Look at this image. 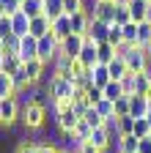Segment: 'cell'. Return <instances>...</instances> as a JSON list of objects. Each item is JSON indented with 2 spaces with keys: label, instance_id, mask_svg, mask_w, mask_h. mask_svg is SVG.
Returning a JSON list of instances; mask_svg holds the SVG:
<instances>
[{
  "label": "cell",
  "instance_id": "7c38bea8",
  "mask_svg": "<svg viewBox=\"0 0 151 153\" xmlns=\"http://www.w3.org/2000/svg\"><path fill=\"white\" fill-rule=\"evenodd\" d=\"M93 11H96V19H102V22L113 25V22H116L118 3H116V0H107V3H96V6H93Z\"/></svg>",
  "mask_w": 151,
  "mask_h": 153
},
{
  "label": "cell",
  "instance_id": "7dc6e473",
  "mask_svg": "<svg viewBox=\"0 0 151 153\" xmlns=\"http://www.w3.org/2000/svg\"><path fill=\"white\" fill-rule=\"evenodd\" d=\"M80 153H102V150H99V148H93L91 142H85V145L80 148Z\"/></svg>",
  "mask_w": 151,
  "mask_h": 153
},
{
  "label": "cell",
  "instance_id": "2e32d148",
  "mask_svg": "<svg viewBox=\"0 0 151 153\" xmlns=\"http://www.w3.org/2000/svg\"><path fill=\"white\" fill-rule=\"evenodd\" d=\"M52 36L55 38H58V41H63V38H69L71 36V16H58V19H55V22H52Z\"/></svg>",
  "mask_w": 151,
  "mask_h": 153
},
{
  "label": "cell",
  "instance_id": "44dd1931",
  "mask_svg": "<svg viewBox=\"0 0 151 153\" xmlns=\"http://www.w3.org/2000/svg\"><path fill=\"white\" fill-rule=\"evenodd\" d=\"M88 27H91V16L85 11L80 14H74L71 16V33H77V36H88Z\"/></svg>",
  "mask_w": 151,
  "mask_h": 153
},
{
  "label": "cell",
  "instance_id": "ac0fdd59",
  "mask_svg": "<svg viewBox=\"0 0 151 153\" xmlns=\"http://www.w3.org/2000/svg\"><path fill=\"white\" fill-rule=\"evenodd\" d=\"M88 142H91L93 148H99L102 153L113 148V140H110V134L104 131V126H102V128H93V134H91V140H88Z\"/></svg>",
  "mask_w": 151,
  "mask_h": 153
},
{
  "label": "cell",
  "instance_id": "f5cc1de1",
  "mask_svg": "<svg viewBox=\"0 0 151 153\" xmlns=\"http://www.w3.org/2000/svg\"><path fill=\"white\" fill-rule=\"evenodd\" d=\"M0 128H3V115H0Z\"/></svg>",
  "mask_w": 151,
  "mask_h": 153
},
{
  "label": "cell",
  "instance_id": "d6986e66",
  "mask_svg": "<svg viewBox=\"0 0 151 153\" xmlns=\"http://www.w3.org/2000/svg\"><path fill=\"white\" fill-rule=\"evenodd\" d=\"M129 14H132V22H146V14H148V0H129Z\"/></svg>",
  "mask_w": 151,
  "mask_h": 153
},
{
  "label": "cell",
  "instance_id": "816d5d0a",
  "mask_svg": "<svg viewBox=\"0 0 151 153\" xmlns=\"http://www.w3.org/2000/svg\"><path fill=\"white\" fill-rule=\"evenodd\" d=\"M146 120H148V126H151V109H148V115H146Z\"/></svg>",
  "mask_w": 151,
  "mask_h": 153
},
{
  "label": "cell",
  "instance_id": "8992f818",
  "mask_svg": "<svg viewBox=\"0 0 151 153\" xmlns=\"http://www.w3.org/2000/svg\"><path fill=\"white\" fill-rule=\"evenodd\" d=\"M55 145H58L63 153H80V148H83L85 142H83L74 131H58V142H55Z\"/></svg>",
  "mask_w": 151,
  "mask_h": 153
},
{
  "label": "cell",
  "instance_id": "4fadbf2b",
  "mask_svg": "<svg viewBox=\"0 0 151 153\" xmlns=\"http://www.w3.org/2000/svg\"><path fill=\"white\" fill-rule=\"evenodd\" d=\"M77 60L85 66V68H93L99 63V44H93V41H85V47H83V52H80V57Z\"/></svg>",
  "mask_w": 151,
  "mask_h": 153
},
{
  "label": "cell",
  "instance_id": "f6af8a7d",
  "mask_svg": "<svg viewBox=\"0 0 151 153\" xmlns=\"http://www.w3.org/2000/svg\"><path fill=\"white\" fill-rule=\"evenodd\" d=\"M39 153H61V148L55 142H39Z\"/></svg>",
  "mask_w": 151,
  "mask_h": 153
},
{
  "label": "cell",
  "instance_id": "6da1fadb",
  "mask_svg": "<svg viewBox=\"0 0 151 153\" xmlns=\"http://www.w3.org/2000/svg\"><path fill=\"white\" fill-rule=\"evenodd\" d=\"M50 93V104H61V101H74V93H77V85L71 79H63V76H55V82L47 88Z\"/></svg>",
  "mask_w": 151,
  "mask_h": 153
},
{
  "label": "cell",
  "instance_id": "60d3db41",
  "mask_svg": "<svg viewBox=\"0 0 151 153\" xmlns=\"http://www.w3.org/2000/svg\"><path fill=\"white\" fill-rule=\"evenodd\" d=\"M8 36H14V27H11V16H3V19H0V41H6Z\"/></svg>",
  "mask_w": 151,
  "mask_h": 153
},
{
  "label": "cell",
  "instance_id": "5bb4252c",
  "mask_svg": "<svg viewBox=\"0 0 151 153\" xmlns=\"http://www.w3.org/2000/svg\"><path fill=\"white\" fill-rule=\"evenodd\" d=\"M52 33V22L41 14V16H36V19H30V33L28 36H33V38H44V36H50Z\"/></svg>",
  "mask_w": 151,
  "mask_h": 153
},
{
  "label": "cell",
  "instance_id": "ffe728a7",
  "mask_svg": "<svg viewBox=\"0 0 151 153\" xmlns=\"http://www.w3.org/2000/svg\"><path fill=\"white\" fill-rule=\"evenodd\" d=\"M107 71H110V79H113V82H121L124 76L129 74V66H126V60H124V57H116V60L107 66Z\"/></svg>",
  "mask_w": 151,
  "mask_h": 153
},
{
  "label": "cell",
  "instance_id": "cb8c5ba5",
  "mask_svg": "<svg viewBox=\"0 0 151 153\" xmlns=\"http://www.w3.org/2000/svg\"><path fill=\"white\" fill-rule=\"evenodd\" d=\"M22 11H25L30 19L41 16V14H44V0H22Z\"/></svg>",
  "mask_w": 151,
  "mask_h": 153
},
{
  "label": "cell",
  "instance_id": "836d02e7",
  "mask_svg": "<svg viewBox=\"0 0 151 153\" xmlns=\"http://www.w3.org/2000/svg\"><path fill=\"white\" fill-rule=\"evenodd\" d=\"M102 99H104V90H102V88H96V85H91V88L85 90V101H88L91 107H96V104H99Z\"/></svg>",
  "mask_w": 151,
  "mask_h": 153
},
{
  "label": "cell",
  "instance_id": "6f0895ef",
  "mask_svg": "<svg viewBox=\"0 0 151 153\" xmlns=\"http://www.w3.org/2000/svg\"><path fill=\"white\" fill-rule=\"evenodd\" d=\"M61 153H63V150H61Z\"/></svg>",
  "mask_w": 151,
  "mask_h": 153
},
{
  "label": "cell",
  "instance_id": "bcb514c9",
  "mask_svg": "<svg viewBox=\"0 0 151 153\" xmlns=\"http://www.w3.org/2000/svg\"><path fill=\"white\" fill-rule=\"evenodd\" d=\"M137 153H151V137H146V140L137 142Z\"/></svg>",
  "mask_w": 151,
  "mask_h": 153
},
{
  "label": "cell",
  "instance_id": "ba28073f",
  "mask_svg": "<svg viewBox=\"0 0 151 153\" xmlns=\"http://www.w3.org/2000/svg\"><path fill=\"white\" fill-rule=\"evenodd\" d=\"M107 33H110V25H107V22H102V19H91V27H88L85 41L102 44V41H107Z\"/></svg>",
  "mask_w": 151,
  "mask_h": 153
},
{
  "label": "cell",
  "instance_id": "4dcf8cb0",
  "mask_svg": "<svg viewBox=\"0 0 151 153\" xmlns=\"http://www.w3.org/2000/svg\"><path fill=\"white\" fill-rule=\"evenodd\" d=\"M93 109H96L99 115H102V118L104 120H110V118H116V104H113V101H107V99H102L96 107H93Z\"/></svg>",
  "mask_w": 151,
  "mask_h": 153
},
{
  "label": "cell",
  "instance_id": "30bf717a",
  "mask_svg": "<svg viewBox=\"0 0 151 153\" xmlns=\"http://www.w3.org/2000/svg\"><path fill=\"white\" fill-rule=\"evenodd\" d=\"M77 123H80V115L74 112L71 107L63 109V112H58V118H55V126H58V131H74V128H77Z\"/></svg>",
  "mask_w": 151,
  "mask_h": 153
},
{
  "label": "cell",
  "instance_id": "e0dca14e",
  "mask_svg": "<svg viewBox=\"0 0 151 153\" xmlns=\"http://www.w3.org/2000/svg\"><path fill=\"white\" fill-rule=\"evenodd\" d=\"M91 82L96 85V88H102V90H104V88L113 82V79H110L107 66H102V63H96V66H93V68H91Z\"/></svg>",
  "mask_w": 151,
  "mask_h": 153
},
{
  "label": "cell",
  "instance_id": "b9f144b4",
  "mask_svg": "<svg viewBox=\"0 0 151 153\" xmlns=\"http://www.w3.org/2000/svg\"><path fill=\"white\" fill-rule=\"evenodd\" d=\"M126 115H129V96L116 101V118H126Z\"/></svg>",
  "mask_w": 151,
  "mask_h": 153
},
{
  "label": "cell",
  "instance_id": "603a6c76",
  "mask_svg": "<svg viewBox=\"0 0 151 153\" xmlns=\"http://www.w3.org/2000/svg\"><path fill=\"white\" fill-rule=\"evenodd\" d=\"M137 137H135V134H126V137H121L118 140V145H113V148H116L118 153H137Z\"/></svg>",
  "mask_w": 151,
  "mask_h": 153
},
{
  "label": "cell",
  "instance_id": "db71d44e",
  "mask_svg": "<svg viewBox=\"0 0 151 153\" xmlns=\"http://www.w3.org/2000/svg\"><path fill=\"white\" fill-rule=\"evenodd\" d=\"M96 3H107V0H96Z\"/></svg>",
  "mask_w": 151,
  "mask_h": 153
},
{
  "label": "cell",
  "instance_id": "277c9868",
  "mask_svg": "<svg viewBox=\"0 0 151 153\" xmlns=\"http://www.w3.org/2000/svg\"><path fill=\"white\" fill-rule=\"evenodd\" d=\"M61 52V41L55 38L52 33L50 36H44V38H39V60H44L47 66L55 60V55Z\"/></svg>",
  "mask_w": 151,
  "mask_h": 153
},
{
  "label": "cell",
  "instance_id": "7402d4cb",
  "mask_svg": "<svg viewBox=\"0 0 151 153\" xmlns=\"http://www.w3.org/2000/svg\"><path fill=\"white\" fill-rule=\"evenodd\" d=\"M44 16L50 19V22L63 16V0H44Z\"/></svg>",
  "mask_w": 151,
  "mask_h": 153
},
{
  "label": "cell",
  "instance_id": "681fc988",
  "mask_svg": "<svg viewBox=\"0 0 151 153\" xmlns=\"http://www.w3.org/2000/svg\"><path fill=\"white\" fill-rule=\"evenodd\" d=\"M146 22H151V3H148V14H146Z\"/></svg>",
  "mask_w": 151,
  "mask_h": 153
},
{
  "label": "cell",
  "instance_id": "5b68a950",
  "mask_svg": "<svg viewBox=\"0 0 151 153\" xmlns=\"http://www.w3.org/2000/svg\"><path fill=\"white\" fill-rule=\"evenodd\" d=\"M83 47H85V36H77V33H71L69 38H63V41H61V52H63L66 57H71V60H77V57H80Z\"/></svg>",
  "mask_w": 151,
  "mask_h": 153
},
{
  "label": "cell",
  "instance_id": "d6a6232c",
  "mask_svg": "<svg viewBox=\"0 0 151 153\" xmlns=\"http://www.w3.org/2000/svg\"><path fill=\"white\" fill-rule=\"evenodd\" d=\"M80 11H85V0H63V14L66 16H74Z\"/></svg>",
  "mask_w": 151,
  "mask_h": 153
},
{
  "label": "cell",
  "instance_id": "c3c4849f",
  "mask_svg": "<svg viewBox=\"0 0 151 153\" xmlns=\"http://www.w3.org/2000/svg\"><path fill=\"white\" fill-rule=\"evenodd\" d=\"M3 60H6V49H3V44H0V66H3Z\"/></svg>",
  "mask_w": 151,
  "mask_h": 153
},
{
  "label": "cell",
  "instance_id": "f1b7e54d",
  "mask_svg": "<svg viewBox=\"0 0 151 153\" xmlns=\"http://www.w3.org/2000/svg\"><path fill=\"white\" fill-rule=\"evenodd\" d=\"M124 96H126V93H124V85H121V82H110V85L104 88V99L113 101V104H116L118 99H124Z\"/></svg>",
  "mask_w": 151,
  "mask_h": 153
},
{
  "label": "cell",
  "instance_id": "e575fe53",
  "mask_svg": "<svg viewBox=\"0 0 151 153\" xmlns=\"http://www.w3.org/2000/svg\"><path fill=\"white\" fill-rule=\"evenodd\" d=\"M83 120H85V123H88L91 128H102V126H104V118H102V115H99L96 109H93V107H91V109L85 112V118H83Z\"/></svg>",
  "mask_w": 151,
  "mask_h": 153
},
{
  "label": "cell",
  "instance_id": "ee69618b",
  "mask_svg": "<svg viewBox=\"0 0 151 153\" xmlns=\"http://www.w3.org/2000/svg\"><path fill=\"white\" fill-rule=\"evenodd\" d=\"M22 11V0H6V16H14Z\"/></svg>",
  "mask_w": 151,
  "mask_h": 153
},
{
  "label": "cell",
  "instance_id": "8d00e7d4",
  "mask_svg": "<svg viewBox=\"0 0 151 153\" xmlns=\"http://www.w3.org/2000/svg\"><path fill=\"white\" fill-rule=\"evenodd\" d=\"M124 41L126 44H137V22L124 25Z\"/></svg>",
  "mask_w": 151,
  "mask_h": 153
},
{
  "label": "cell",
  "instance_id": "11a10c76",
  "mask_svg": "<svg viewBox=\"0 0 151 153\" xmlns=\"http://www.w3.org/2000/svg\"><path fill=\"white\" fill-rule=\"evenodd\" d=\"M148 57H151V47H148Z\"/></svg>",
  "mask_w": 151,
  "mask_h": 153
},
{
  "label": "cell",
  "instance_id": "8fae6325",
  "mask_svg": "<svg viewBox=\"0 0 151 153\" xmlns=\"http://www.w3.org/2000/svg\"><path fill=\"white\" fill-rule=\"evenodd\" d=\"M36 57H39V38L25 36L22 38V47H20V60L28 63V60H36Z\"/></svg>",
  "mask_w": 151,
  "mask_h": 153
},
{
  "label": "cell",
  "instance_id": "484cf974",
  "mask_svg": "<svg viewBox=\"0 0 151 153\" xmlns=\"http://www.w3.org/2000/svg\"><path fill=\"white\" fill-rule=\"evenodd\" d=\"M11 96H17V88H14V79L8 74L0 71V99H11Z\"/></svg>",
  "mask_w": 151,
  "mask_h": 153
},
{
  "label": "cell",
  "instance_id": "f546056e",
  "mask_svg": "<svg viewBox=\"0 0 151 153\" xmlns=\"http://www.w3.org/2000/svg\"><path fill=\"white\" fill-rule=\"evenodd\" d=\"M107 44H110V47H121V44H124V27H121V25H116V22L110 25V33H107Z\"/></svg>",
  "mask_w": 151,
  "mask_h": 153
},
{
  "label": "cell",
  "instance_id": "9f6ffc18",
  "mask_svg": "<svg viewBox=\"0 0 151 153\" xmlns=\"http://www.w3.org/2000/svg\"><path fill=\"white\" fill-rule=\"evenodd\" d=\"M148 3H151V0H148Z\"/></svg>",
  "mask_w": 151,
  "mask_h": 153
},
{
  "label": "cell",
  "instance_id": "d590c367",
  "mask_svg": "<svg viewBox=\"0 0 151 153\" xmlns=\"http://www.w3.org/2000/svg\"><path fill=\"white\" fill-rule=\"evenodd\" d=\"M132 134H135L137 140H146V137H151V126H148V120H146V118L135 120V131H132Z\"/></svg>",
  "mask_w": 151,
  "mask_h": 153
},
{
  "label": "cell",
  "instance_id": "74e56055",
  "mask_svg": "<svg viewBox=\"0 0 151 153\" xmlns=\"http://www.w3.org/2000/svg\"><path fill=\"white\" fill-rule=\"evenodd\" d=\"M118 131L124 134V137H126V134H132V131H135V118H132V115L118 118Z\"/></svg>",
  "mask_w": 151,
  "mask_h": 153
},
{
  "label": "cell",
  "instance_id": "52a82bcc",
  "mask_svg": "<svg viewBox=\"0 0 151 153\" xmlns=\"http://www.w3.org/2000/svg\"><path fill=\"white\" fill-rule=\"evenodd\" d=\"M22 68H25L28 82H30V85H39V82H41V76H44V71H47V63L36 57V60H28V63H22Z\"/></svg>",
  "mask_w": 151,
  "mask_h": 153
},
{
  "label": "cell",
  "instance_id": "d4e9b609",
  "mask_svg": "<svg viewBox=\"0 0 151 153\" xmlns=\"http://www.w3.org/2000/svg\"><path fill=\"white\" fill-rule=\"evenodd\" d=\"M22 68V60H20V55H6V60H3V66H0V71L3 74H8V76H14L17 71Z\"/></svg>",
  "mask_w": 151,
  "mask_h": 153
},
{
  "label": "cell",
  "instance_id": "83f0119b",
  "mask_svg": "<svg viewBox=\"0 0 151 153\" xmlns=\"http://www.w3.org/2000/svg\"><path fill=\"white\" fill-rule=\"evenodd\" d=\"M116 57H118V55H116V47H110L107 41L99 44V63H102V66H110Z\"/></svg>",
  "mask_w": 151,
  "mask_h": 153
},
{
  "label": "cell",
  "instance_id": "3957f363",
  "mask_svg": "<svg viewBox=\"0 0 151 153\" xmlns=\"http://www.w3.org/2000/svg\"><path fill=\"white\" fill-rule=\"evenodd\" d=\"M124 60H126V66H129L132 74H143V71H146V63H148V49L132 47V49L124 55Z\"/></svg>",
  "mask_w": 151,
  "mask_h": 153
},
{
  "label": "cell",
  "instance_id": "4316f807",
  "mask_svg": "<svg viewBox=\"0 0 151 153\" xmlns=\"http://www.w3.org/2000/svg\"><path fill=\"white\" fill-rule=\"evenodd\" d=\"M137 47H143V49L151 47V22H140L137 25Z\"/></svg>",
  "mask_w": 151,
  "mask_h": 153
},
{
  "label": "cell",
  "instance_id": "ab89813d",
  "mask_svg": "<svg viewBox=\"0 0 151 153\" xmlns=\"http://www.w3.org/2000/svg\"><path fill=\"white\" fill-rule=\"evenodd\" d=\"M129 22H132L129 8H126V6H118V11H116V25H121V27H124V25H129Z\"/></svg>",
  "mask_w": 151,
  "mask_h": 153
},
{
  "label": "cell",
  "instance_id": "f35d334b",
  "mask_svg": "<svg viewBox=\"0 0 151 153\" xmlns=\"http://www.w3.org/2000/svg\"><path fill=\"white\" fill-rule=\"evenodd\" d=\"M74 134H77L83 142H88V140H91V134H93V128H91L85 120H80V123H77V128H74Z\"/></svg>",
  "mask_w": 151,
  "mask_h": 153
},
{
  "label": "cell",
  "instance_id": "7a4b0ae2",
  "mask_svg": "<svg viewBox=\"0 0 151 153\" xmlns=\"http://www.w3.org/2000/svg\"><path fill=\"white\" fill-rule=\"evenodd\" d=\"M47 120H50V112L41 104H33V107L22 109V115H20V123L25 126V131H39Z\"/></svg>",
  "mask_w": 151,
  "mask_h": 153
},
{
  "label": "cell",
  "instance_id": "9c48e42d",
  "mask_svg": "<svg viewBox=\"0 0 151 153\" xmlns=\"http://www.w3.org/2000/svg\"><path fill=\"white\" fill-rule=\"evenodd\" d=\"M148 109H151L148 96H129V115H132L135 120L146 118V115H148Z\"/></svg>",
  "mask_w": 151,
  "mask_h": 153
},
{
  "label": "cell",
  "instance_id": "f907efd6",
  "mask_svg": "<svg viewBox=\"0 0 151 153\" xmlns=\"http://www.w3.org/2000/svg\"><path fill=\"white\" fill-rule=\"evenodd\" d=\"M116 3H118V6H129V0H116Z\"/></svg>",
  "mask_w": 151,
  "mask_h": 153
},
{
  "label": "cell",
  "instance_id": "7bdbcfd3",
  "mask_svg": "<svg viewBox=\"0 0 151 153\" xmlns=\"http://www.w3.org/2000/svg\"><path fill=\"white\" fill-rule=\"evenodd\" d=\"M135 76H137V74H132V71H129L124 79H121V85H124V93H126V96H135Z\"/></svg>",
  "mask_w": 151,
  "mask_h": 153
},
{
  "label": "cell",
  "instance_id": "1f68e13d",
  "mask_svg": "<svg viewBox=\"0 0 151 153\" xmlns=\"http://www.w3.org/2000/svg\"><path fill=\"white\" fill-rule=\"evenodd\" d=\"M0 44H3L6 55H20V47H22V38H20V36H8L6 41H0Z\"/></svg>",
  "mask_w": 151,
  "mask_h": 153
},
{
  "label": "cell",
  "instance_id": "9a60e30c",
  "mask_svg": "<svg viewBox=\"0 0 151 153\" xmlns=\"http://www.w3.org/2000/svg\"><path fill=\"white\" fill-rule=\"evenodd\" d=\"M11 27H14V36H20V38H25V36L30 33V16H28L25 11H20V14H14V16H11Z\"/></svg>",
  "mask_w": 151,
  "mask_h": 153
}]
</instances>
